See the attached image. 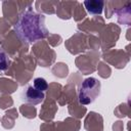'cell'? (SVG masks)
<instances>
[{
  "label": "cell",
  "mask_w": 131,
  "mask_h": 131,
  "mask_svg": "<svg viewBox=\"0 0 131 131\" xmlns=\"http://www.w3.org/2000/svg\"><path fill=\"white\" fill-rule=\"evenodd\" d=\"M14 29L18 37L28 43H34L40 39H44L48 35L44 15L34 11L24 12L19 16Z\"/></svg>",
  "instance_id": "cell-1"
},
{
  "label": "cell",
  "mask_w": 131,
  "mask_h": 131,
  "mask_svg": "<svg viewBox=\"0 0 131 131\" xmlns=\"http://www.w3.org/2000/svg\"><path fill=\"white\" fill-rule=\"evenodd\" d=\"M100 88L101 85L99 80L93 77H89L85 79L79 89V95H78L79 102L84 105L94 102L95 99L100 94Z\"/></svg>",
  "instance_id": "cell-2"
},
{
  "label": "cell",
  "mask_w": 131,
  "mask_h": 131,
  "mask_svg": "<svg viewBox=\"0 0 131 131\" xmlns=\"http://www.w3.org/2000/svg\"><path fill=\"white\" fill-rule=\"evenodd\" d=\"M45 97L44 92L37 90L33 85H28L21 93V99L32 104H39Z\"/></svg>",
  "instance_id": "cell-3"
},
{
  "label": "cell",
  "mask_w": 131,
  "mask_h": 131,
  "mask_svg": "<svg viewBox=\"0 0 131 131\" xmlns=\"http://www.w3.org/2000/svg\"><path fill=\"white\" fill-rule=\"evenodd\" d=\"M84 5L90 14H100L102 12V8H103L102 1L88 0V1H84Z\"/></svg>",
  "instance_id": "cell-4"
},
{
  "label": "cell",
  "mask_w": 131,
  "mask_h": 131,
  "mask_svg": "<svg viewBox=\"0 0 131 131\" xmlns=\"http://www.w3.org/2000/svg\"><path fill=\"white\" fill-rule=\"evenodd\" d=\"M9 64H10V57L8 53L5 50L0 49V72L6 71Z\"/></svg>",
  "instance_id": "cell-5"
},
{
  "label": "cell",
  "mask_w": 131,
  "mask_h": 131,
  "mask_svg": "<svg viewBox=\"0 0 131 131\" xmlns=\"http://www.w3.org/2000/svg\"><path fill=\"white\" fill-rule=\"evenodd\" d=\"M33 86H34L37 90L44 92V91L47 90V88H48V83H47L46 80L43 79V78H36V79H34V81H33Z\"/></svg>",
  "instance_id": "cell-6"
}]
</instances>
